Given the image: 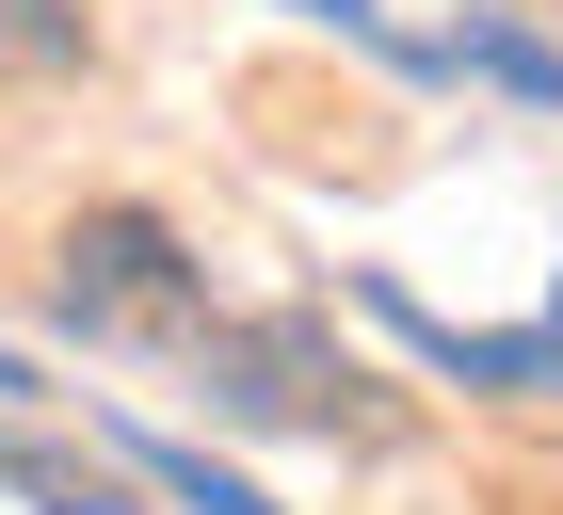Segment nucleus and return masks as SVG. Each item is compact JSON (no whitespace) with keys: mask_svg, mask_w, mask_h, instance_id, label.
I'll use <instances>...</instances> for the list:
<instances>
[{"mask_svg":"<svg viewBox=\"0 0 563 515\" xmlns=\"http://www.w3.org/2000/svg\"><path fill=\"white\" fill-rule=\"evenodd\" d=\"M65 322L81 339H194L210 322V274L162 210H81L65 226Z\"/></svg>","mask_w":563,"mask_h":515,"instance_id":"f257e3e1","label":"nucleus"},{"mask_svg":"<svg viewBox=\"0 0 563 515\" xmlns=\"http://www.w3.org/2000/svg\"><path fill=\"white\" fill-rule=\"evenodd\" d=\"M194 386H210L225 419H306V435H339L354 419V371L322 354V322H194Z\"/></svg>","mask_w":563,"mask_h":515,"instance_id":"f03ea898","label":"nucleus"},{"mask_svg":"<svg viewBox=\"0 0 563 515\" xmlns=\"http://www.w3.org/2000/svg\"><path fill=\"white\" fill-rule=\"evenodd\" d=\"M97 33H81V0H0V81H81Z\"/></svg>","mask_w":563,"mask_h":515,"instance_id":"7ed1b4c3","label":"nucleus"},{"mask_svg":"<svg viewBox=\"0 0 563 515\" xmlns=\"http://www.w3.org/2000/svg\"><path fill=\"white\" fill-rule=\"evenodd\" d=\"M130 468H145V483H162V500H194V515H274V500H258V483H225V468H210V451H177V435H130Z\"/></svg>","mask_w":563,"mask_h":515,"instance_id":"20e7f679","label":"nucleus"},{"mask_svg":"<svg viewBox=\"0 0 563 515\" xmlns=\"http://www.w3.org/2000/svg\"><path fill=\"white\" fill-rule=\"evenodd\" d=\"M0 483H16V500H48V515H113V483H97L81 451H33V435H0Z\"/></svg>","mask_w":563,"mask_h":515,"instance_id":"39448f33","label":"nucleus"},{"mask_svg":"<svg viewBox=\"0 0 563 515\" xmlns=\"http://www.w3.org/2000/svg\"><path fill=\"white\" fill-rule=\"evenodd\" d=\"M451 65L499 97H563V48H531V33H451Z\"/></svg>","mask_w":563,"mask_h":515,"instance_id":"423d86ee","label":"nucleus"},{"mask_svg":"<svg viewBox=\"0 0 563 515\" xmlns=\"http://www.w3.org/2000/svg\"><path fill=\"white\" fill-rule=\"evenodd\" d=\"M306 17H339V33H387V17H371V0H306Z\"/></svg>","mask_w":563,"mask_h":515,"instance_id":"0eeeda50","label":"nucleus"},{"mask_svg":"<svg viewBox=\"0 0 563 515\" xmlns=\"http://www.w3.org/2000/svg\"><path fill=\"white\" fill-rule=\"evenodd\" d=\"M548 371H563V322H548Z\"/></svg>","mask_w":563,"mask_h":515,"instance_id":"6e6552de","label":"nucleus"}]
</instances>
